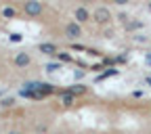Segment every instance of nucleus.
Returning a JSON list of instances; mask_svg holds the SVG:
<instances>
[{
    "mask_svg": "<svg viewBox=\"0 0 151 134\" xmlns=\"http://www.w3.org/2000/svg\"><path fill=\"white\" fill-rule=\"evenodd\" d=\"M25 13L27 15H40L42 13V4L40 2H25Z\"/></svg>",
    "mask_w": 151,
    "mask_h": 134,
    "instance_id": "f03ea898",
    "label": "nucleus"
},
{
    "mask_svg": "<svg viewBox=\"0 0 151 134\" xmlns=\"http://www.w3.org/2000/svg\"><path fill=\"white\" fill-rule=\"evenodd\" d=\"M11 40H13V42H19V40H21V36H19V34H13Z\"/></svg>",
    "mask_w": 151,
    "mask_h": 134,
    "instance_id": "2eb2a0df",
    "label": "nucleus"
},
{
    "mask_svg": "<svg viewBox=\"0 0 151 134\" xmlns=\"http://www.w3.org/2000/svg\"><path fill=\"white\" fill-rule=\"evenodd\" d=\"M69 92L73 94V97H76V94H84V92H86V86H82V84H76V86H71V88H69Z\"/></svg>",
    "mask_w": 151,
    "mask_h": 134,
    "instance_id": "6e6552de",
    "label": "nucleus"
},
{
    "mask_svg": "<svg viewBox=\"0 0 151 134\" xmlns=\"http://www.w3.org/2000/svg\"><path fill=\"white\" fill-rule=\"evenodd\" d=\"M36 90L42 94V97H46V94H52L55 92V86L50 84H40V82H36Z\"/></svg>",
    "mask_w": 151,
    "mask_h": 134,
    "instance_id": "20e7f679",
    "label": "nucleus"
},
{
    "mask_svg": "<svg viewBox=\"0 0 151 134\" xmlns=\"http://www.w3.org/2000/svg\"><path fill=\"white\" fill-rule=\"evenodd\" d=\"M147 63H151V52H149V54H147Z\"/></svg>",
    "mask_w": 151,
    "mask_h": 134,
    "instance_id": "dca6fc26",
    "label": "nucleus"
},
{
    "mask_svg": "<svg viewBox=\"0 0 151 134\" xmlns=\"http://www.w3.org/2000/svg\"><path fill=\"white\" fill-rule=\"evenodd\" d=\"M109 17H111V15H109V11H107V9H103V6H99L97 11H94V19H97L99 23H107V21H109Z\"/></svg>",
    "mask_w": 151,
    "mask_h": 134,
    "instance_id": "f257e3e1",
    "label": "nucleus"
},
{
    "mask_svg": "<svg viewBox=\"0 0 151 134\" xmlns=\"http://www.w3.org/2000/svg\"><path fill=\"white\" fill-rule=\"evenodd\" d=\"M76 19H78L80 23H82V21H86V19H88V11H86L84 6H80V9H76Z\"/></svg>",
    "mask_w": 151,
    "mask_h": 134,
    "instance_id": "423d86ee",
    "label": "nucleus"
},
{
    "mask_svg": "<svg viewBox=\"0 0 151 134\" xmlns=\"http://www.w3.org/2000/svg\"><path fill=\"white\" fill-rule=\"evenodd\" d=\"M13 103H15V101H13V99H4V101H2V105H4V107H11V105H13Z\"/></svg>",
    "mask_w": 151,
    "mask_h": 134,
    "instance_id": "ddd939ff",
    "label": "nucleus"
},
{
    "mask_svg": "<svg viewBox=\"0 0 151 134\" xmlns=\"http://www.w3.org/2000/svg\"><path fill=\"white\" fill-rule=\"evenodd\" d=\"M15 65H19V67L29 65V54H27V52H19V54L15 57Z\"/></svg>",
    "mask_w": 151,
    "mask_h": 134,
    "instance_id": "39448f33",
    "label": "nucleus"
},
{
    "mask_svg": "<svg viewBox=\"0 0 151 134\" xmlns=\"http://www.w3.org/2000/svg\"><path fill=\"white\" fill-rule=\"evenodd\" d=\"M61 103H63L65 107L73 105V94H71V92H61Z\"/></svg>",
    "mask_w": 151,
    "mask_h": 134,
    "instance_id": "0eeeda50",
    "label": "nucleus"
},
{
    "mask_svg": "<svg viewBox=\"0 0 151 134\" xmlns=\"http://www.w3.org/2000/svg\"><path fill=\"white\" fill-rule=\"evenodd\" d=\"M40 50L44 52V54H55V44H40Z\"/></svg>",
    "mask_w": 151,
    "mask_h": 134,
    "instance_id": "1a4fd4ad",
    "label": "nucleus"
},
{
    "mask_svg": "<svg viewBox=\"0 0 151 134\" xmlns=\"http://www.w3.org/2000/svg\"><path fill=\"white\" fill-rule=\"evenodd\" d=\"M15 13H17V11H15V9H13V6H6V9H4V11H2V15H4V17H6V19H11V17H15Z\"/></svg>",
    "mask_w": 151,
    "mask_h": 134,
    "instance_id": "9b49d317",
    "label": "nucleus"
},
{
    "mask_svg": "<svg viewBox=\"0 0 151 134\" xmlns=\"http://www.w3.org/2000/svg\"><path fill=\"white\" fill-rule=\"evenodd\" d=\"M116 73H118V69H113V67H111V69H107V71H103V73L99 75V78H97V80L101 82V80H105V78H111V75H116Z\"/></svg>",
    "mask_w": 151,
    "mask_h": 134,
    "instance_id": "9d476101",
    "label": "nucleus"
},
{
    "mask_svg": "<svg viewBox=\"0 0 151 134\" xmlns=\"http://www.w3.org/2000/svg\"><path fill=\"white\" fill-rule=\"evenodd\" d=\"M11 134H17V132H11Z\"/></svg>",
    "mask_w": 151,
    "mask_h": 134,
    "instance_id": "f3484780",
    "label": "nucleus"
},
{
    "mask_svg": "<svg viewBox=\"0 0 151 134\" xmlns=\"http://www.w3.org/2000/svg\"><path fill=\"white\" fill-rule=\"evenodd\" d=\"M46 69H48V71H55V69H59V65H55V63H50V65H46Z\"/></svg>",
    "mask_w": 151,
    "mask_h": 134,
    "instance_id": "4468645a",
    "label": "nucleus"
},
{
    "mask_svg": "<svg viewBox=\"0 0 151 134\" xmlns=\"http://www.w3.org/2000/svg\"><path fill=\"white\" fill-rule=\"evenodd\" d=\"M59 59L67 63V61H71V57H69V54H65V52H59Z\"/></svg>",
    "mask_w": 151,
    "mask_h": 134,
    "instance_id": "f8f14e48",
    "label": "nucleus"
},
{
    "mask_svg": "<svg viewBox=\"0 0 151 134\" xmlns=\"http://www.w3.org/2000/svg\"><path fill=\"white\" fill-rule=\"evenodd\" d=\"M65 34H67L69 38H78V36H82V29H80L78 23H69V25L65 27Z\"/></svg>",
    "mask_w": 151,
    "mask_h": 134,
    "instance_id": "7ed1b4c3",
    "label": "nucleus"
}]
</instances>
